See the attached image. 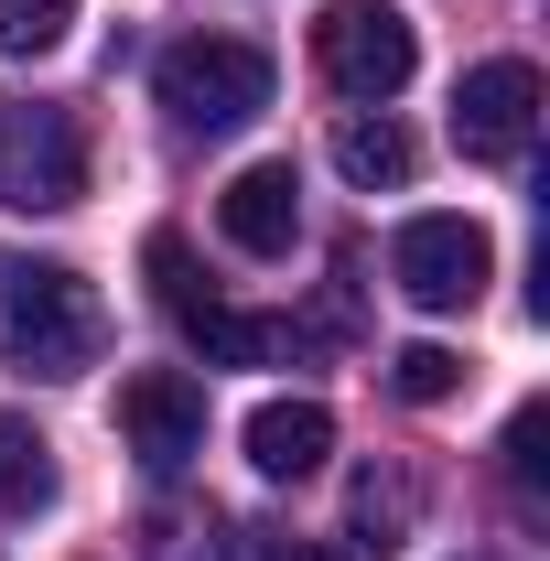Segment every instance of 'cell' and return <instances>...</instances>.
<instances>
[{
  "label": "cell",
  "instance_id": "obj_1",
  "mask_svg": "<svg viewBox=\"0 0 550 561\" xmlns=\"http://www.w3.org/2000/svg\"><path fill=\"white\" fill-rule=\"evenodd\" d=\"M0 346L22 378H87L98 356H108V313H98V291L55 260H33V271L0 280Z\"/></svg>",
  "mask_w": 550,
  "mask_h": 561
},
{
  "label": "cell",
  "instance_id": "obj_2",
  "mask_svg": "<svg viewBox=\"0 0 550 561\" xmlns=\"http://www.w3.org/2000/svg\"><path fill=\"white\" fill-rule=\"evenodd\" d=\"M151 87H162V108H173V130H249L260 108H271V55L260 44H238V33H184L162 66H151Z\"/></svg>",
  "mask_w": 550,
  "mask_h": 561
},
{
  "label": "cell",
  "instance_id": "obj_3",
  "mask_svg": "<svg viewBox=\"0 0 550 561\" xmlns=\"http://www.w3.org/2000/svg\"><path fill=\"white\" fill-rule=\"evenodd\" d=\"M87 195V130L55 98H11L0 108V206L11 216H66Z\"/></svg>",
  "mask_w": 550,
  "mask_h": 561
},
{
  "label": "cell",
  "instance_id": "obj_4",
  "mask_svg": "<svg viewBox=\"0 0 550 561\" xmlns=\"http://www.w3.org/2000/svg\"><path fill=\"white\" fill-rule=\"evenodd\" d=\"M313 66H324V87H335V98L389 108V98L411 87L421 44H411V22H400L389 0H324V22H313Z\"/></svg>",
  "mask_w": 550,
  "mask_h": 561
},
{
  "label": "cell",
  "instance_id": "obj_5",
  "mask_svg": "<svg viewBox=\"0 0 550 561\" xmlns=\"http://www.w3.org/2000/svg\"><path fill=\"white\" fill-rule=\"evenodd\" d=\"M485 271H496V249H485L475 216H411V227L389 238V280L411 291L421 313H475Z\"/></svg>",
  "mask_w": 550,
  "mask_h": 561
},
{
  "label": "cell",
  "instance_id": "obj_6",
  "mask_svg": "<svg viewBox=\"0 0 550 561\" xmlns=\"http://www.w3.org/2000/svg\"><path fill=\"white\" fill-rule=\"evenodd\" d=\"M540 140V66L529 55H485L454 87V151L465 162H529Z\"/></svg>",
  "mask_w": 550,
  "mask_h": 561
},
{
  "label": "cell",
  "instance_id": "obj_7",
  "mask_svg": "<svg viewBox=\"0 0 550 561\" xmlns=\"http://www.w3.org/2000/svg\"><path fill=\"white\" fill-rule=\"evenodd\" d=\"M119 443H130L151 476H184V465L206 454V378H184V367H140L130 389H119Z\"/></svg>",
  "mask_w": 550,
  "mask_h": 561
},
{
  "label": "cell",
  "instance_id": "obj_8",
  "mask_svg": "<svg viewBox=\"0 0 550 561\" xmlns=\"http://www.w3.org/2000/svg\"><path fill=\"white\" fill-rule=\"evenodd\" d=\"M216 227H227V249H249V260H291V238H302V173H291V162L227 173Z\"/></svg>",
  "mask_w": 550,
  "mask_h": 561
},
{
  "label": "cell",
  "instance_id": "obj_9",
  "mask_svg": "<svg viewBox=\"0 0 550 561\" xmlns=\"http://www.w3.org/2000/svg\"><path fill=\"white\" fill-rule=\"evenodd\" d=\"M324 454H335V411H324V400H260V411H249V465H260L271 486H302Z\"/></svg>",
  "mask_w": 550,
  "mask_h": 561
},
{
  "label": "cell",
  "instance_id": "obj_10",
  "mask_svg": "<svg viewBox=\"0 0 550 561\" xmlns=\"http://www.w3.org/2000/svg\"><path fill=\"white\" fill-rule=\"evenodd\" d=\"M335 173H345V184H367V195H378V184L400 195V184L421 173V140L400 130L389 108H378V119H367V108H345V119H335Z\"/></svg>",
  "mask_w": 550,
  "mask_h": 561
},
{
  "label": "cell",
  "instance_id": "obj_11",
  "mask_svg": "<svg viewBox=\"0 0 550 561\" xmlns=\"http://www.w3.org/2000/svg\"><path fill=\"white\" fill-rule=\"evenodd\" d=\"M184 335H195L206 367H280V356H291V324H280V313H238V302H195Z\"/></svg>",
  "mask_w": 550,
  "mask_h": 561
},
{
  "label": "cell",
  "instance_id": "obj_12",
  "mask_svg": "<svg viewBox=\"0 0 550 561\" xmlns=\"http://www.w3.org/2000/svg\"><path fill=\"white\" fill-rule=\"evenodd\" d=\"M0 507H11V518L55 507V443H44L33 421H11V411H0Z\"/></svg>",
  "mask_w": 550,
  "mask_h": 561
},
{
  "label": "cell",
  "instance_id": "obj_13",
  "mask_svg": "<svg viewBox=\"0 0 550 561\" xmlns=\"http://www.w3.org/2000/svg\"><path fill=\"white\" fill-rule=\"evenodd\" d=\"M216 507H184V496H162L151 518H140V561H216Z\"/></svg>",
  "mask_w": 550,
  "mask_h": 561
},
{
  "label": "cell",
  "instance_id": "obj_14",
  "mask_svg": "<svg viewBox=\"0 0 550 561\" xmlns=\"http://www.w3.org/2000/svg\"><path fill=\"white\" fill-rule=\"evenodd\" d=\"M400 529H411V476H389V486L356 476V551L389 561V551H400Z\"/></svg>",
  "mask_w": 550,
  "mask_h": 561
},
{
  "label": "cell",
  "instance_id": "obj_15",
  "mask_svg": "<svg viewBox=\"0 0 550 561\" xmlns=\"http://www.w3.org/2000/svg\"><path fill=\"white\" fill-rule=\"evenodd\" d=\"M389 389H400L411 411H432V400L465 389V356H454V346H400V356H389Z\"/></svg>",
  "mask_w": 550,
  "mask_h": 561
},
{
  "label": "cell",
  "instance_id": "obj_16",
  "mask_svg": "<svg viewBox=\"0 0 550 561\" xmlns=\"http://www.w3.org/2000/svg\"><path fill=\"white\" fill-rule=\"evenodd\" d=\"M76 33V0H0V55H55Z\"/></svg>",
  "mask_w": 550,
  "mask_h": 561
},
{
  "label": "cell",
  "instance_id": "obj_17",
  "mask_svg": "<svg viewBox=\"0 0 550 561\" xmlns=\"http://www.w3.org/2000/svg\"><path fill=\"white\" fill-rule=\"evenodd\" d=\"M140 271H151V291H162V313H173V324H184V313L206 302V280H195V249H184L173 227H162V238L140 249Z\"/></svg>",
  "mask_w": 550,
  "mask_h": 561
},
{
  "label": "cell",
  "instance_id": "obj_18",
  "mask_svg": "<svg viewBox=\"0 0 550 561\" xmlns=\"http://www.w3.org/2000/svg\"><path fill=\"white\" fill-rule=\"evenodd\" d=\"M540 443H550V411H540V400H518V421H507V476H518V486H540V476H550Z\"/></svg>",
  "mask_w": 550,
  "mask_h": 561
},
{
  "label": "cell",
  "instance_id": "obj_19",
  "mask_svg": "<svg viewBox=\"0 0 550 561\" xmlns=\"http://www.w3.org/2000/svg\"><path fill=\"white\" fill-rule=\"evenodd\" d=\"M260 561H324L313 540H260Z\"/></svg>",
  "mask_w": 550,
  "mask_h": 561
}]
</instances>
